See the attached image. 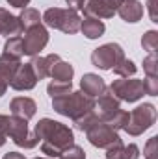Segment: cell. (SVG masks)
<instances>
[{
  "mask_svg": "<svg viewBox=\"0 0 158 159\" xmlns=\"http://www.w3.org/2000/svg\"><path fill=\"white\" fill-rule=\"evenodd\" d=\"M34 133L39 139L41 152L52 159H58L67 148L75 144V133L69 126L47 117L36 124Z\"/></svg>",
  "mask_w": 158,
  "mask_h": 159,
  "instance_id": "6da1fadb",
  "label": "cell"
},
{
  "mask_svg": "<svg viewBox=\"0 0 158 159\" xmlns=\"http://www.w3.org/2000/svg\"><path fill=\"white\" fill-rule=\"evenodd\" d=\"M93 106H95V98L84 94L82 91H71L69 94L52 98V109L58 115L69 117L71 120H77L87 113H91Z\"/></svg>",
  "mask_w": 158,
  "mask_h": 159,
  "instance_id": "7a4b0ae2",
  "label": "cell"
},
{
  "mask_svg": "<svg viewBox=\"0 0 158 159\" xmlns=\"http://www.w3.org/2000/svg\"><path fill=\"white\" fill-rule=\"evenodd\" d=\"M41 20L48 28H54V30H60L63 34L73 35V34L80 32L82 17L78 11H75L71 7H48L41 15Z\"/></svg>",
  "mask_w": 158,
  "mask_h": 159,
  "instance_id": "3957f363",
  "label": "cell"
},
{
  "mask_svg": "<svg viewBox=\"0 0 158 159\" xmlns=\"http://www.w3.org/2000/svg\"><path fill=\"white\" fill-rule=\"evenodd\" d=\"M155 122H156V107L153 104H141L128 113V122L125 126V131L132 137H138L149 128H153Z\"/></svg>",
  "mask_w": 158,
  "mask_h": 159,
  "instance_id": "277c9868",
  "label": "cell"
},
{
  "mask_svg": "<svg viewBox=\"0 0 158 159\" xmlns=\"http://www.w3.org/2000/svg\"><path fill=\"white\" fill-rule=\"evenodd\" d=\"M108 91L117 98L119 102H138L140 98L145 96V89H143V81L136 78H119L114 80L108 87Z\"/></svg>",
  "mask_w": 158,
  "mask_h": 159,
  "instance_id": "5b68a950",
  "label": "cell"
},
{
  "mask_svg": "<svg viewBox=\"0 0 158 159\" xmlns=\"http://www.w3.org/2000/svg\"><path fill=\"white\" fill-rule=\"evenodd\" d=\"M125 59V50L117 43H106L91 52V65L101 70H112Z\"/></svg>",
  "mask_w": 158,
  "mask_h": 159,
  "instance_id": "8992f818",
  "label": "cell"
},
{
  "mask_svg": "<svg viewBox=\"0 0 158 159\" xmlns=\"http://www.w3.org/2000/svg\"><path fill=\"white\" fill-rule=\"evenodd\" d=\"M7 137L19 146V148H26L32 150L39 144V139L34 131L28 129V120L21 119V117H9V126H7Z\"/></svg>",
  "mask_w": 158,
  "mask_h": 159,
  "instance_id": "52a82bcc",
  "label": "cell"
},
{
  "mask_svg": "<svg viewBox=\"0 0 158 159\" xmlns=\"http://www.w3.org/2000/svg\"><path fill=\"white\" fill-rule=\"evenodd\" d=\"M86 137L95 148H108L116 143H121V137H119L117 131L99 119L86 129Z\"/></svg>",
  "mask_w": 158,
  "mask_h": 159,
  "instance_id": "ba28073f",
  "label": "cell"
},
{
  "mask_svg": "<svg viewBox=\"0 0 158 159\" xmlns=\"http://www.w3.org/2000/svg\"><path fill=\"white\" fill-rule=\"evenodd\" d=\"M48 30L43 26V24H37L30 30L24 32L22 35V50H24V56H39V52L48 44Z\"/></svg>",
  "mask_w": 158,
  "mask_h": 159,
  "instance_id": "9c48e42d",
  "label": "cell"
},
{
  "mask_svg": "<svg viewBox=\"0 0 158 159\" xmlns=\"http://www.w3.org/2000/svg\"><path fill=\"white\" fill-rule=\"evenodd\" d=\"M121 4H123V0H86L80 13H84V17H95L101 20L112 19L117 13Z\"/></svg>",
  "mask_w": 158,
  "mask_h": 159,
  "instance_id": "30bf717a",
  "label": "cell"
},
{
  "mask_svg": "<svg viewBox=\"0 0 158 159\" xmlns=\"http://www.w3.org/2000/svg\"><path fill=\"white\" fill-rule=\"evenodd\" d=\"M119 109H121V102L108 91V87H106V91H104L101 96H97L95 106H93L95 117L99 120H102V122H106L108 119H112Z\"/></svg>",
  "mask_w": 158,
  "mask_h": 159,
  "instance_id": "8fae6325",
  "label": "cell"
},
{
  "mask_svg": "<svg viewBox=\"0 0 158 159\" xmlns=\"http://www.w3.org/2000/svg\"><path fill=\"white\" fill-rule=\"evenodd\" d=\"M36 85H37V78H36L30 63H21L9 81V87L15 91H32Z\"/></svg>",
  "mask_w": 158,
  "mask_h": 159,
  "instance_id": "7c38bea8",
  "label": "cell"
},
{
  "mask_svg": "<svg viewBox=\"0 0 158 159\" xmlns=\"http://www.w3.org/2000/svg\"><path fill=\"white\" fill-rule=\"evenodd\" d=\"M9 111H11L13 117H21L24 120H30V119H34L36 113H37V104L30 96H17V98L11 100Z\"/></svg>",
  "mask_w": 158,
  "mask_h": 159,
  "instance_id": "4fadbf2b",
  "label": "cell"
},
{
  "mask_svg": "<svg viewBox=\"0 0 158 159\" xmlns=\"http://www.w3.org/2000/svg\"><path fill=\"white\" fill-rule=\"evenodd\" d=\"M24 30L21 26V20L17 15H11L6 7H0V35L4 37H19L22 35Z\"/></svg>",
  "mask_w": 158,
  "mask_h": 159,
  "instance_id": "5bb4252c",
  "label": "cell"
},
{
  "mask_svg": "<svg viewBox=\"0 0 158 159\" xmlns=\"http://www.w3.org/2000/svg\"><path fill=\"white\" fill-rule=\"evenodd\" d=\"M19 65H21V59L9 57L7 54H0V96L6 94L9 81L13 78L15 70L19 69Z\"/></svg>",
  "mask_w": 158,
  "mask_h": 159,
  "instance_id": "9a60e30c",
  "label": "cell"
},
{
  "mask_svg": "<svg viewBox=\"0 0 158 159\" xmlns=\"http://www.w3.org/2000/svg\"><path fill=\"white\" fill-rule=\"evenodd\" d=\"M80 91L84 94L91 96V98H97V96H101L106 91V83H104V80L101 78L99 74L87 72V74H84L82 80H80Z\"/></svg>",
  "mask_w": 158,
  "mask_h": 159,
  "instance_id": "2e32d148",
  "label": "cell"
},
{
  "mask_svg": "<svg viewBox=\"0 0 158 159\" xmlns=\"http://www.w3.org/2000/svg\"><path fill=\"white\" fill-rule=\"evenodd\" d=\"M143 11H145V7H143V4L140 0H123V4L119 6V9H117V15L125 22L134 24V22L141 20Z\"/></svg>",
  "mask_w": 158,
  "mask_h": 159,
  "instance_id": "e0dca14e",
  "label": "cell"
},
{
  "mask_svg": "<svg viewBox=\"0 0 158 159\" xmlns=\"http://www.w3.org/2000/svg\"><path fill=\"white\" fill-rule=\"evenodd\" d=\"M60 59H62V57H60L58 54L34 56V57H32V61H30V67H32V70H34L36 78H37V80H45V78H48L52 65H54L56 61H60Z\"/></svg>",
  "mask_w": 158,
  "mask_h": 159,
  "instance_id": "ac0fdd59",
  "label": "cell"
},
{
  "mask_svg": "<svg viewBox=\"0 0 158 159\" xmlns=\"http://www.w3.org/2000/svg\"><path fill=\"white\" fill-rule=\"evenodd\" d=\"M80 32L87 37V39H99L104 35L106 32V26L101 19H95V17H84L82 22H80Z\"/></svg>",
  "mask_w": 158,
  "mask_h": 159,
  "instance_id": "d6986e66",
  "label": "cell"
},
{
  "mask_svg": "<svg viewBox=\"0 0 158 159\" xmlns=\"http://www.w3.org/2000/svg\"><path fill=\"white\" fill-rule=\"evenodd\" d=\"M52 80L56 81H73V76H75V67L63 59L56 61L50 69V74H48Z\"/></svg>",
  "mask_w": 158,
  "mask_h": 159,
  "instance_id": "ffe728a7",
  "label": "cell"
},
{
  "mask_svg": "<svg viewBox=\"0 0 158 159\" xmlns=\"http://www.w3.org/2000/svg\"><path fill=\"white\" fill-rule=\"evenodd\" d=\"M17 17L21 20V26H22L24 32L34 28V26H37V24H41V13L37 9H34V7H24L21 11V15H17Z\"/></svg>",
  "mask_w": 158,
  "mask_h": 159,
  "instance_id": "44dd1931",
  "label": "cell"
},
{
  "mask_svg": "<svg viewBox=\"0 0 158 159\" xmlns=\"http://www.w3.org/2000/svg\"><path fill=\"white\" fill-rule=\"evenodd\" d=\"M2 54H7L9 57H15V59H21L24 56V50H22V37H9L6 39L4 44V52Z\"/></svg>",
  "mask_w": 158,
  "mask_h": 159,
  "instance_id": "7402d4cb",
  "label": "cell"
},
{
  "mask_svg": "<svg viewBox=\"0 0 158 159\" xmlns=\"http://www.w3.org/2000/svg\"><path fill=\"white\" fill-rule=\"evenodd\" d=\"M71 91H73V81H56V80H52V81L47 85V93H48L50 98L69 94Z\"/></svg>",
  "mask_w": 158,
  "mask_h": 159,
  "instance_id": "603a6c76",
  "label": "cell"
},
{
  "mask_svg": "<svg viewBox=\"0 0 158 159\" xmlns=\"http://www.w3.org/2000/svg\"><path fill=\"white\" fill-rule=\"evenodd\" d=\"M116 74H117L119 78H132L136 72H138V67H136V63L132 61V59H123V61H119V65H116L114 69H112Z\"/></svg>",
  "mask_w": 158,
  "mask_h": 159,
  "instance_id": "cb8c5ba5",
  "label": "cell"
},
{
  "mask_svg": "<svg viewBox=\"0 0 158 159\" xmlns=\"http://www.w3.org/2000/svg\"><path fill=\"white\" fill-rule=\"evenodd\" d=\"M141 46L145 52L149 54H156V48H158V32L156 30H149L143 34L141 37Z\"/></svg>",
  "mask_w": 158,
  "mask_h": 159,
  "instance_id": "d4e9b609",
  "label": "cell"
},
{
  "mask_svg": "<svg viewBox=\"0 0 158 159\" xmlns=\"http://www.w3.org/2000/svg\"><path fill=\"white\" fill-rule=\"evenodd\" d=\"M126 122H128V113H126V111H123V109H119V111L114 115V117H112V119L106 120V124H108L110 128H114L116 131H119V129H125Z\"/></svg>",
  "mask_w": 158,
  "mask_h": 159,
  "instance_id": "484cf974",
  "label": "cell"
},
{
  "mask_svg": "<svg viewBox=\"0 0 158 159\" xmlns=\"http://www.w3.org/2000/svg\"><path fill=\"white\" fill-rule=\"evenodd\" d=\"M143 72L147 76H158V57L156 54H149L143 59Z\"/></svg>",
  "mask_w": 158,
  "mask_h": 159,
  "instance_id": "4316f807",
  "label": "cell"
},
{
  "mask_svg": "<svg viewBox=\"0 0 158 159\" xmlns=\"http://www.w3.org/2000/svg\"><path fill=\"white\" fill-rule=\"evenodd\" d=\"M58 159H86V152H84V148L78 146V144H73L71 148H67L62 156Z\"/></svg>",
  "mask_w": 158,
  "mask_h": 159,
  "instance_id": "83f0119b",
  "label": "cell"
},
{
  "mask_svg": "<svg viewBox=\"0 0 158 159\" xmlns=\"http://www.w3.org/2000/svg\"><path fill=\"white\" fill-rule=\"evenodd\" d=\"M143 81V89H145V94L149 96H158V76H145Z\"/></svg>",
  "mask_w": 158,
  "mask_h": 159,
  "instance_id": "f1b7e54d",
  "label": "cell"
},
{
  "mask_svg": "<svg viewBox=\"0 0 158 159\" xmlns=\"http://www.w3.org/2000/svg\"><path fill=\"white\" fill-rule=\"evenodd\" d=\"M156 146H158V137H151L145 146H143V157L145 159H156Z\"/></svg>",
  "mask_w": 158,
  "mask_h": 159,
  "instance_id": "f546056e",
  "label": "cell"
},
{
  "mask_svg": "<svg viewBox=\"0 0 158 159\" xmlns=\"http://www.w3.org/2000/svg\"><path fill=\"white\" fill-rule=\"evenodd\" d=\"M121 159H140V148L138 144H126L123 146V154H121Z\"/></svg>",
  "mask_w": 158,
  "mask_h": 159,
  "instance_id": "4dcf8cb0",
  "label": "cell"
},
{
  "mask_svg": "<svg viewBox=\"0 0 158 159\" xmlns=\"http://www.w3.org/2000/svg\"><path fill=\"white\" fill-rule=\"evenodd\" d=\"M123 141L121 143H116L112 146L106 148V159H121V154H123Z\"/></svg>",
  "mask_w": 158,
  "mask_h": 159,
  "instance_id": "1f68e13d",
  "label": "cell"
},
{
  "mask_svg": "<svg viewBox=\"0 0 158 159\" xmlns=\"http://www.w3.org/2000/svg\"><path fill=\"white\" fill-rule=\"evenodd\" d=\"M7 126H9V115H0V133L7 137Z\"/></svg>",
  "mask_w": 158,
  "mask_h": 159,
  "instance_id": "d6a6232c",
  "label": "cell"
},
{
  "mask_svg": "<svg viewBox=\"0 0 158 159\" xmlns=\"http://www.w3.org/2000/svg\"><path fill=\"white\" fill-rule=\"evenodd\" d=\"M65 4L71 7V9H75V11H82V7H84V4H86V0H65Z\"/></svg>",
  "mask_w": 158,
  "mask_h": 159,
  "instance_id": "836d02e7",
  "label": "cell"
},
{
  "mask_svg": "<svg viewBox=\"0 0 158 159\" xmlns=\"http://www.w3.org/2000/svg\"><path fill=\"white\" fill-rule=\"evenodd\" d=\"M9 6H13V7H19V9H24L28 4H30V0H6Z\"/></svg>",
  "mask_w": 158,
  "mask_h": 159,
  "instance_id": "e575fe53",
  "label": "cell"
},
{
  "mask_svg": "<svg viewBox=\"0 0 158 159\" xmlns=\"http://www.w3.org/2000/svg\"><path fill=\"white\" fill-rule=\"evenodd\" d=\"M2 159H26V157L22 154H19V152H7V154H4Z\"/></svg>",
  "mask_w": 158,
  "mask_h": 159,
  "instance_id": "d590c367",
  "label": "cell"
},
{
  "mask_svg": "<svg viewBox=\"0 0 158 159\" xmlns=\"http://www.w3.org/2000/svg\"><path fill=\"white\" fill-rule=\"evenodd\" d=\"M6 141H7V139H6V135H2V133H0V148L6 144Z\"/></svg>",
  "mask_w": 158,
  "mask_h": 159,
  "instance_id": "8d00e7d4",
  "label": "cell"
},
{
  "mask_svg": "<svg viewBox=\"0 0 158 159\" xmlns=\"http://www.w3.org/2000/svg\"><path fill=\"white\" fill-rule=\"evenodd\" d=\"M34 159H52V157H34Z\"/></svg>",
  "mask_w": 158,
  "mask_h": 159,
  "instance_id": "74e56055",
  "label": "cell"
}]
</instances>
